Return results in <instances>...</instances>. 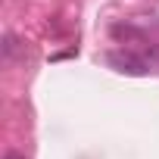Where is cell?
Masks as SVG:
<instances>
[{
  "label": "cell",
  "mask_w": 159,
  "mask_h": 159,
  "mask_svg": "<svg viewBox=\"0 0 159 159\" xmlns=\"http://www.w3.org/2000/svg\"><path fill=\"white\" fill-rule=\"evenodd\" d=\"M109 66H116L119 72L140 75V72H147L153 62H150V59H143V56H134V53H109Z\"/></svg>",
  "instance_id": "1"
}]
</instances>
